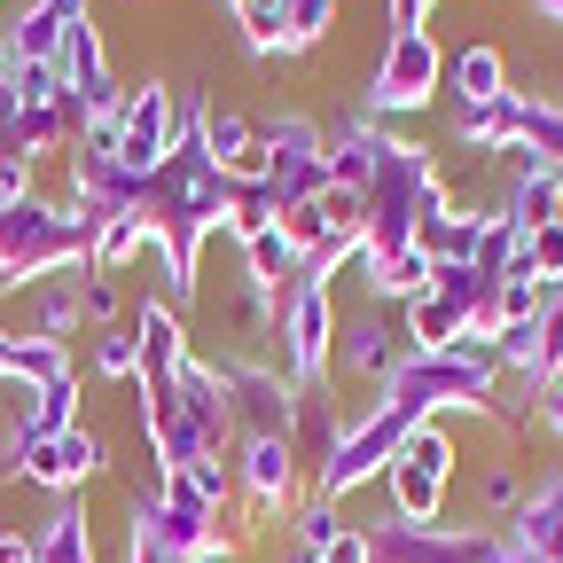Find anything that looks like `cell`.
Listing matches in <instances>:
<instances>
[{"label": "cell", "instance_id": "cell-1", "mask_svg": "<svg viewBox=\"0 0 563 563\" xmlns=\"http://www.w3.org/2000/svg\"><path fill=\"white\" fill-rule=\"evenodd\" d=\"M368 243H361V266H384L399 251H422V220L431 211H446V180L431 165V150H415V141H384V157H376V180H368Z\"/></svg>", "mask_w": 563, "mask_h": 563}, {"label": "cell", "instance_id": "cell-2", "mask_svg": "<svg viewBox=\"0 0 563 563\" xmlns=\"http://www.w3.org/2000/svg\"><path fill=\"white\" fill-rule=\"evenodd\" d=\"M95 235H102V220H87L79 203L24 196V203L0 211V282L24 290V282H47L55 266H87Z\"/></svg>", "mask_w": 563, "mask_h": 563}, {"label": "cell", "instance_id": "cell-3", "mask_svg": "<svg viewBox=\"0 0 563 563\" xmlns=\"http://www.w3.org/2000/svg\"><path fill=\"white\" fill-rule=\"evenodd\" d=\"M329 352H336V298H329V274L298 266V282L274 298V361L298 391H321L329 376Z\"/></svg>", "mask_w": 563, "mask_h": 563}, {"label": "cell", "instance_id": "cell-4", "mask_svg": "<svg viewBox=\"0 0 563 563\" xmlns=\"http://www.w3.org/2000/svg\"><path fill=\"white\" fill-rule=\"evenodd\" d=\"M415 422H422V415H415L407 399H384V391H376V407H368V415H352V422H344V439H336V454L321 462L313 493L344 501V493L376 485V477L399 462V446H407V431H415Z\"/></svg>", "mask_w": 563, "mask_h": 563}, {"label": "cell", "instance_id": "cell-5", "mask_svg": "<svg viewBox=\"0 0 563 563\" xmlns=\"http://www.w3.org/2000/svg\"><path fill=\"white\" fill-rule=\"evenodd\" d=\"M368 548L376 563H532L517 532H446V525H407V517H376Z\"/></svg>", "mask_w": 563, "mask_h": 563}, {"label": "cell", "instance_id": "cell-6", "mask_svg": "<svg viewBox=\"0 0 563 563\" xmlns=\"http://www.w3.org/2000/svg\"><path fill=\"white\" fill-rule=\"evenodd\" d=\"M258 180L274 188L282 211H298L329 188V133L313 118H274L258 125Z\"/></svg>", "mask_w": 563, "mask_h": 563}, {"label": "cell", "instance_id": "cell-7", "mask_svg": "<svg viewBox=\"0 0 563 563\" xmlns=\"http://www.w3.org/2000/svg\"><path fill=\"white\" fill-rule=\"evenodd\" d=\"M446 477H454V439L439 431V422H415L399 462L384 470V493H391V517L407 525H439L446 509Z\"/></svg>", "mask_w": 563, "mask_h": 563}, {"label": "cell", "instance_id": "cell-8", "mask_svg": "<svg viewBox=\"0 0 563 563\" xmlns=\"http://www.w3.org/2000/svg\"><path fill=\"white\" fill-rule=\"evenodd\" d=\"M228 407H235V446L243 439H290L298 422V384L282 376V361H220Z\"/></svg>", "mask_w": 563, "mask_h": 563}, {"label": "cell", "instance_id": "cell-9", "mask_svg": "<svg viewBox=\"0 0 563 563\" xmlns=\"http://www.w3.org/2000/svg\"><path fill=\"white\" fill-rule=\"evenodd\" d=\"M188 133V110H180V95L165 87V79H141L133 95H125V110H118V157L141 173V180H150L165 157H173V141Z\"/></svg>", "mask_w": 563, "mask_h": 563}, {"label": "cell", "instance_id": "cell-10", "mask_svg": "<svg viewBox=\"0 0 563 563\" xmlns=\"http://www.w3.org/2000/svg\"><path fill=\"white\" fill-rule=\"evenodd\" d=\"M446 87V55L431 32H391L384 40V63H376V87H368V110L376 118H399V110H422Z\"/></svg>", "mask_w": 563, "mask_h": 563}, {"label": "cell", "instance_id": "cell-11", "mask_svg": "<svg viewBox=\"0 0 563 563\" xmlns=\"http://www.w3.org/2000/svg\"><path fill=\"white\" fill-rule=\"evenodd\" d=\"M344 361V376H368L376 391L415 361V344H407V306H384L376 298V313H352V321H336V352H329V368Z\"/></svg>", "mask_w": 563, "mask_h": 563}, {"label": "cell", "instance_id": "cell-12", "mask_svg": "<svg viewBox=\"0 0 563 563\" xmlns=\"http://www.w3.org/2000/svg\"><path fill=\"white\" fill-rule=\"evenodd\" d=\"M70 203H79L87 220H125V211H141V173L118 157L110 133L70 141Z\"/></svg>", "mask_w": 563, "mask_h": 563}, {"label": "cell", "instance_id": "cell-13", "mask_svg": "<svg viewBox=\"0 0 563 563\" xmlns=\"http://www.w3.org/2000/svg\"><path fill=\"white\" fill-rule=\"evenodd\" d=\"M102 470H110V439L87 431V422H70L63 439H40V446H24V454L9 462V477H32V485H47V493H79V485L102 477Z\"/></svg>", "mask_w": 563, "mask_h": 563}, {"label": "cell", "instance_id": "cell-14", "mask_svg": "<svg viewBox=\"0 0 563 563\" xmlns=\"http://www.w3.org/2000/svg\"><path fill=\"white\" fill-rule=\"evenodd\" d=\"M235 493L251 501V517H274L298 501V446L290 439H243L235 446Z\"/></svg>", "mask_w": 563, "mask_h": 563}, {"label": "cell", "instance_id": "cell-15", "mask_svg": "<svg viewBox=\"0 0 563 563\" xmlns=\"http://www.w3.org/2000/svg\"><path fill=\"white\" fill-rule=\"evenodd\" d=\"M95 9L87 0H32V9L9 24V63H32V70H55V55H63V40L79 32Z\"/></svg>", "mask_w": 563, "mask_h": 563}, {"label": "cell", "instance_id": "cell-16", "mask_svg": "<svg viewBox=\"0 0 563 563\" xmlns=\"http://www.w3.org/2000/svg\"><path fill=\"white\" fill-rule=\"evenodd\" d=\"M16 391H24V384H16ZM70 422H79V376L24 391V399H16V422H9V462H16L24 446H40V439H63Z\"/></svg>", "mask_w": 563, "mask_h": 563}, {"label": "cell", "instance_id": "cell-17", "mask_svg": "<svg viewBox=\"0 0 563 563\" xmlns=\"http://www.w3.org/2000/svg\"><path fill=\"white\" fill-rule=\"evenodd\" d=\"M384 125H368V118H344L336 133H329V188H352V196H368V180H376V157H384Z\"/></svg>", "mask_w": 563, "mask_h": 563}, {"label": "cell", "instance_id": "cell-18", "mask_svg": "<svg viewBox=\"0 0 563 563\" xmlns=\"http://www.w3.org/2000/svg\"><path fill=\"white\" fill-rule=\"evenodd\" d=\"M509 532L532 548V563H563V477H540L525 493V509L509 517Z\"/></svg>", "mask_w": 563, "mask_h": 563}, {"label": "cell", "instance_id": "cell-19", "mask_svg": "<svg viewBox=\"0 0 563 563\" xmlns=\"http://www.w3.org/2000/svg\"><path fill=\"white\" fill-rule=\"evenodd\" d=\"M446 87L462 95V110H470V102H493V95H509V63H501V47L470 40L462 55H446Z\"/></svg>", "mask_w": 563, "mask_h": 563}, {"label": "cell", "instance_id": "cell-20", "mask_svg": "<svg viewBox=\"0 0 563 563\" xmlns=\"http://www.w3.org/2000/svg\"><path fill=\"white\" fill-rule=\"evenodd\" d=\"M517 133H525V95L517 87L462 110V141H470V150H517Z\"/></svg>", "mask_w": 563, "mask_h": 563}, {"label": "cell", "instance_id": "cell-21", "mask_svg": "<svg viewBox=\"0 0 563 563\" xmlns=\"http://www.w3.org/2000/svg\"><path fill=\"white\" fill-rule=\"evenodd\" d=\"M517 165H525V173H563V102H532V95H525Z\"/></svg>", "mask_w": 563, "mask_h": 563}, {"label": "cell", "instance_id": "cell-22", "mask_svg": "<svg viewBox=\"0 0 563 563\" xmlns=\"http://www.w3.org/2000/svg\"><path fill=\"white\" fill-rule=\"evenodd\" d=\"M298 266H306V258L290 251V235H282V228H266V235H251V243H243V282H251V290H266V298L290 290Z\"/></svg>", "mask_w": 563, "mask_h": 563}, {"label": "cell", "instance_id": "cell-23", "mask_svg": "<svg viewBox=\"0 0 563 563\" xmlns=\"http://www.w3.org/2000/svg\"><path fill=\"white\" fill-rule=\"evenodd\" d=\"M422 258H431V266H470L477 258V211H431V220H422Z\"/></svg>", "mask_w": 563, "mask_h": 563}, {"label": "cell", "instance_id": "cell-24", "mask_svg": "<svg viewBox=\"0 0 563 563\" xmlns=\"http://www.w3.org/2000/svg\"><path fill=\"white\" fill-rule=\"evenodd\" d=\"M40 563H95V517L79 501H63L47 525H40Z\"/></svg>", "mask_w": 563, "mask_h": 563}, {"label": "cell", "instance_id": "cell-25", "mask_svg": "<svg viewBox=\"0 0 563 563\" xmlns=\"http://www.w3.org/2000/svg\"><path fill=\"white\" fill-rule=\"evenodd\" d=\"M462 336H470V321H462L446 298H415V306H407V344H415V352H454Z\"/></svg>", "mask_w": 563, "mask_h": 563}, {"label": "cell", "instance_id": "cell-26", "mask_svg": "<svg viewBox=\"0 0 563 563\" xmlns=\"http://www.w3.org/2000/svg\"><path fill=\"white\" fill-rule=\"evenodd\" d=\"M501 211H509L525 235H532V228H563V188H555V173H525Z\"/></svg>", "mask_w": 563, "mask_h": 563}, {"label": "cell", "instance_id": "cell-27", "mask_svg": "<svg viewBox=\"0 0 563 563\" xmlns=\"http://www.w3.org/2000/svg\"><path fill=\"white\" fill-rule=\"evenodd\" d=\"M517 251H525V228L509 220V211H477V274H493V282H509V266H517Z\"/></svg>", "mask_w": 563, "mask_h": 563}, {"label": "cell", "instance_id": "cell-28", "mask_svg": "<svg viewBox=\"0 0 563 563\" xmlns=\"http://www.w3.org/2000/svg\"><path fill=\"white\" fill-rule=\"evenodd\" d=\"M70 344H47V336H16V384L40 391V384H70Z\"/></svg>", "mask_w": 563, "mask_h": 563}, {"label": "cell", "instance_id": "cell-29", "mask_svg": "<svg viewBox=\"0 0 563 563\" xmlns=\"http://www.w3.org/2000/svg\"><path fill=\"white\" fill-rule=\"evenodd\" d=\"M329 24H336V0H282V55L321 47Z\"/></svg>", "mask_w": 563, "mask_h": 563}, {"label": "cell", "instance_id": "cell-30", "mask_svg": "<svg viewBox=\"0 0 563 563\" xmlns=\"http://www.w3.org/2000/svg\"><path fill=\"white\" fill-rule=\"evenodd\" d=\"M141 368V329H133V313L118 321V329H95V376L102 384H125Z\"/></svg>", "mask_w": 563, "mask_h": 563}, {"label": "cell", "instance_id": "cell-31", "mask_svg": "<svg viewBox=\"0 0 563 563\" xmlns=\"http://www.w3.org/2000/svg\"><path fill=\"white\" fill-rule=\"evenodd\" d=\"M344 525H352V517L329 501V493H313V501L298 509V548H306V555H329V548L344 540Z\"/></svg>", "mask_w": 563, "mask_h": 563}, {"label": "cell", "instance_id": "cell-32", "mask_svg": "<svg viewBox=\"0 0 563 563\" xmlns=\"http://www.w3.org/2000/svg\"><path fill=\"white\" fill-rule=\"evenodd\" d=\"M228 9H235L251 55H282V0H228Z\"/></svg>", "mask_w": 563, "mask_h": 563}, {"label": "cell", "instance_id": "cell-33", "mask_svg": "<svg viewBox=\"0 0 563 563\" xmlns=\"http://www.w3.org/2000/svg\"><path fill=\"white\" fill-rule=\"evenodd\" d=\"M79 306H87V321H95V329H118V321H125L118 282H110V274H95V266H79Z\"/></svg>", "mask_w": 563, "mask_h": 563}, {"label": "cell", "instance_id": "cell-34", "mask_svg": "<svg viewBox=\"0 0 563 563\" xmlns=\"http://www.w3.org/2000/svg\"><path fill=\"white\" fill-rule=\"evenodd\" d=\"M548 313V290H540V282H501V321H540Z\"/></svg>", "mask_w": 563, "mask_h": 563}, {"label": "cell", "instance_id": "cell-35", "mask_svg": "<svg viewBox=\"0 0 563 563\" xmlns=\"http://www.w3.org/2000/svg\"><path fill=\"white\" fill-rule=\"evenodd\" d=\"M125 563H180V555H173V548H165V540H157L150 525H141V517H133V540H125Z\"/></svg>", "mask_w": 563, "mask_h": 563}, {"label": "cell", "instance_id": "cell-36", "mask_svg": "<svg viewBox=\"0 0 563 563\" xmlns=\"http://www.w3.org/2000/svg\"><path fill=\"white\" fill-rule=\"evenodd\" d=\"M485 509H525V477L517 470H493L485 477Z\"/></svg>", "mask_w": 563, "mask_h": 563}, {"label": "cell", "instance_id": "cell-37", "mask_svg": "<svg viewBox=\"0 0 563 563\" xmlns=\"http://www.w3.org/2000/svg\"><path fill=\"white\" fill-rule=\"evenodd\" d=\"M321 563H376V548H368V525H344V540H336Z\"/></svg>", "mask_w": 563, "mask_h": 563}, {"label": "cell", "instance_id": "cell-38", "mask_svg": "<svg viewBox=\"0 0 563 563\" xmlns=\"http://www.w3.org/2000/svg\"><path fill=\"white\" fill-rule=\"evenodd\" d=\"M0 563H40V532H0Z\"/></svg>", "mask_w": 563, "mask_h": 563}, {"label": "cell", "instance_id": "cell-39", "mask_svg": "<svg viewBox=\"0 0 563 563\" xmlns=\"http://www.w3.org/2000/svg\"><path fill=\"white\" fill-rule=\"evenodd\" d=\"M422 16H431V0H391V32H422Z\"/></svg>", "mask_w": 563, "mask_h": 563}, {"label": "cell", "instance_id": "cell-40", "mask_svg": "<svg viewBox=\"0 0 563 563\" xmlns=\"http://www.w3.org/2000/svg\"><path fill=\"white\" fill-rule=\"evenodd\" d=\"M540 415H548V431L563 439V384H540Z\"/></svg>", "mask_w": 563, "mask_h": 563}, {"label": "cell", "instance_id": "cell-41", "mask_svg": "<svg viewBox=\"0 0 563 563\" xmlns=\"http://www.w3.org/2000/svg\"><path fill=\"white\" fill-rule=\"evenodd\" d=\"M0 384H16V329L0 321Z\"/></svg>", "mask_w": 563, "mask_h": 563}, {"label": "cell", "instance_id": "cell-42", "mask_svg": "<svg viewBox=\"0 0 563 563\" xmlns=\"http://www.w3.org/2000/svg\"><path fill=\"white\" fill-rule=\"evenodd\" d=\"M532 9H540V16H548V24L563 32V0H532Z\"/></svg>", "mask_w": 563, "mask_h": 563}, {"label": "cell", "instance_id": "cell-43", "mask_svg": "<svg viewBox=\"0 0 563 563\" xmlns=\"http://www.w3.org/2000/svg\"><path fill=\"white\" fill-rule=\"evenodd\" d=\"M290 563H321V555H306V548H290Z\"/></svg>", "mask_w": 563, "mask_h": 563}, {"label": "cell", "instance_id": "cell-44", "mask_svg": "<svg viewBox=\"0 0 563 563\" xmlns=\"http://www.w3.org/2000/svg\"><path fill=\"white\" fill-rule=\"evenodd\" d=\"M0 63H9V24H0Z\"/></svg>", "mask_w": 563, "mask_h": 563}, {"label": "cell", "instance_id": "cell-45", "mask_svg": "<svg viewBox=\"0 0 563 563\" xmlns=\"http://www.w3.org/2000/svg\"><path fill=\"white\" fill-rule=\"evenodd\" d=\"M555 188H563V173H555Z\"/></svg>", "mask_w": 563, "mask_h": 563}, {"label": "cell", "instance_id": "cell-46", "mask_svg": "<svg viewBox=\"0 0 563 563\" xmlns=\"http://www.w3.org/2000/svg\"><path fill=\"white\" fill-rule=\"evenodd\" d=\"M0 211H9V203H0Z\"/></svg>", "mask_w": 563, "mask_h": 563}]
</instances>
